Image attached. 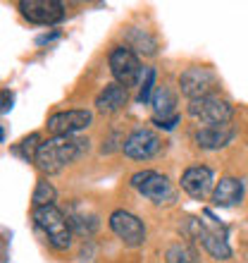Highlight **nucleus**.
<instances>
[{
  "instance_id": "1",
  "label": "nucleus",
  "mask_w": 248,
  "mask_h": 263,
  "mask_svg": "<svg viewBox=\"0 0 248 263\" xmlns=\"http://www.w3.org/2000/svg\"><path fill=\"white\" fill-rule=\"evenodd\" d=\"M89 151V139H79V137H53L48 141H43L36 156V167L41 173L55 175L60 170L74 163L79 156Z\"/></svg>"
},
{
  "instance_id": "2",
  "label": "nucleus",
  "mask_w": 248,
  "mask_h": 263,
  "mask_svg": "<svg viewBox=\"0 0 248 263\" xmlns=\"http://www.w3.org/2000/svg\"><path fill=\"white\" fill-rule=\"evenodd\" d=\"M34 222H36V228L46 235V239L50 242L53 249L67 251L72 247V225H69V218L62 213L55 203L53 206L34 208Z\"/></svg>"
},
{
  "instance_id": "3",
  "label": "nucleus",
  "mask_w": 248,
  "mask_h": 263,
  "mask_svg": "<svg viewBox=\"0 0 248 263\" xmlns=\"http://www.w3.org/2000/svg\"><path fill=\"white\" fill-rule=\"evenodd\" d=\"M189 118H193L196 122L205 127H215V125H229L234 118V108L229 101L220 96H205V98H196L189 101Z\"/></svg>"
},
{
  "instance_id": "4",
  "label": "nucleus",
  "mask_w": 248,
  "mask_h": 263,
  "mask_svg": "<svg viewBox=\"0 0 248 263\" xmlns=\"http://www.w3.org/2000/svg\"><path fill=\"white\" fill-rule=\"evenodd\" d=\"M129 184L134 189H136L138 194H143L146 199H151L153 203H158V206H162V203H172L174 201V187L172 182L167 180L165 175L160 173H153V170H141V173H134L131 175Z\"/></svg>"
},
{
  "instance_id": "5",
  "label": "nucleus",
  "mask_w": 248,
  "mask_h": 263,
  "mask_svg": "<svg viewBox=\"0 0 248 263\" xmlns=\"http://www.w3.org/2000/svg\"><path fill=\"white\" fill-rule=\"evenodd\" d=\"M110 72L117 79V84H122L124 89L136 86L141 79V63L138 55L129 46H115L110 53Z\"/></svg>"
},
{
  "instance_id": "6",
  "label": "nucleus",
  "mask_w": 248,
  "mask_h": 263,
  "mask_svg": "<svg viewBox=\"0 0 248 263\" xmlns=\"http://www.w3.org/2000/svg\"><path fill=\"white\" fill-rule=\"evenodd\" d=\"M217 86V77L210 67H189L181 72L179 77V89L189 101H196V98H205L213 96V89Z\"/></svg>"
},
{
  "instance_id": "7",
  "label": "nucleus",
  "mask_w": 248,
  "mask_h": 263,
  "mask_svg": "<svg viewBox=\"0 0 248 263\" xmlns=\"http://www.w3.org/2000/svg\"><path fill=\"white\" fill-rule=\"evenodd\" d=\"M162 148V141L153 129H146V127H138L124 139L122 151L127 158L131 160H148L153 158L155 153H160Z\"/></svg>"
},
{
  "instance_id": "8",
  "label": "nucleus",
  "mask_w": 248,
  "mask_h": 263,
  "mask_svg": "<svg viewBox=\"0 0 248 263\" xmlns=\"http://www.w3.org/2000/svg\"><path fill=\"white\" fill-rule=\"evenodd\" d=\"M110 230L122 239L127 247H141L146 242V225L129 211H112Z\"/></svg>"
},
{
  "instance_id": "9",
  "label": "nucleus",
  "mask_w": 248,
  "mask_h": 263,
  "mask_svg": "<svg viewBox=\"0 0 248 263\" xmlns=\"http://www.w3.org/2000/svg\"><path fill=\"white\" fill-rule=\"evenodd\" d=\"M19 12L24 20L34 22V24H57L65 20V7L57 0H22Z\"/></svg>"
},
{
  "instance_id": "10",
  "label": "nucleus",
  "mask_w": 248,
  "mask_h": 263,
  "mask_svg": "<svg viewBox=\"0 0 248 263\" xmlns=\"http://www.w3.org/2000/svg\"><path fill=\"white\" fill-rule=\"evenodd\" d=\"M91 115L89 110H60L55 115H50L46 127L48 132H53V137H74L76 132L86 129L91 125Z\"/></svg>"
},
{
  "instance_id": "11",
  "label": "nucleus",
  "mask_w": 248,
  "mask_h": 263,
  "mask_svg": "<svg viewBox=\"0 0 248 263\" xmlns=\"http://www.w3.org/2000/svg\"><path fill=\"white\" fill-rule=\"evenodd\" d=\"M181 189L196 201H203L205 196H213L215 192V175L205 165H193L181 175Z\"/></svg>"
},
{
  "instance_id": "12",
  "label": "nucleus",
  "mask_w": 248,
  "mask_h": 263,
  "mask_svg": "<svg viewBox=\"0 0 248 263\" xmlns=\"http://www.w3.org/2000/svg\"><path fill=\"white\" fill-rule=\"evenodd\" d=\"M234 127L232 125H215V127H200L196 132V144L205 151H220L224 146L232 144L234 139Z\"/></svg>"
},
{
  "instance_id": "13",
  "label": "nucleus",
  "mask_w": 248,
  "mask_h": 263,
  "mask_svg": "<svg viewBox=\"0 0 248 263\" xmlns=\"http://www.w3.org/2000/svg\"><path fill=\"white\" fill-rule=\"evenodd\" d=\"M129 89H124L122 84H108L100 93L96 96V110L103 112V115H112V112L122 110L124 105H127V101H129V93H127Z\"/></svg>"
},
{
  "instance_id": "14",
  "label": "nucleus",
  "mask_w": 248,
  "mask_h": 263,
  "mask_svg": "<svg viewBox=\"0 0 248 263\" xmlns=\"http://www.w3.org/2000/svg\"><path fill=\"white\" fill-rule=\"evenodd\" d=\"M243 199V184L241 180L236 177H222L217 184H215L213 192V203L220 208H232L236 203H241Z\"/></svg>"
},
{
  "instance_id": "15",
  "label": "nucleus",
  "mask_w": 248,
  "mask_h": 263,
  "mask_svg": "<svg viewBox=\"0 0 248 263\" xmlns=\"http://www.w3.org/2000/svg\"><path fill=\"white\" fill-rule=\"evenodd\" d=\"M153 112H155V120H167L172 118V115H177L174 112V105H177V98H174V93L170 89H158L155 91V96H153Z\"/></svg>"
},
{
  "instance_id": "16",
  "label": "nucleus",
  "mask_w": 248,
  "mask_h": 263,
  "mask_svg": "<svg viewBox=\"0 0 248 263\" xmlns=\"http://www.w3.org/2000/svg\"><path fill=\"white\" fill-rule=\"evenodd\" d=\"M127 39H129V48H136L141 55H155L158 46H155V39L148 31H143V29H129Z\"/></svg>"
},
{
  "instance_id": "17",
  "label": "nucleus",
  "mask_w": 248,
  "mask_h": 263,
  "mask_svg": "<svg viewBox=\"0 0 248 263\" xmlns=\"http://www.w3.org/2000/svg\"><path fill=\"white\" fill-rule=\"evenodd\" d=\"M38 148H41V134H29L19 141V146H14L12 153L14 156H19L24 158L27 163H36V156H38Z\"/></svg>"
},
{
  "instance_id": "18",
  "label": "nucleus",
  "mask_w": 248,
  "mask_h": 263,
  "mask_svg": "<svg viewBox=\"0 0 248 263\" xmlns=\"http://www.w3.org/2000/svg\"><path fill=\"white\" fill-rule=\"evenodd\" d=\"M167 263H198V251L189 244H172L165 254Z\"/></svg>"
},
{
  "instance_id": "19",
  "label": "nucleus",
  "mask_w": 248,
  "mask_h": 263,
  "mask_svg": "<svg viewBox=\"0 0 248 263\" xmlns=\"http://www.w3.org/2000/svg\"><path fill=\"white\" fill-rule=\"evenodd\" d=\"M53 201H55V187H53L48 180H38L36 182V189H34V196H31L34 208L53 206Z\"/></svg>"
},
{
  "instance_id": "20",
  "label": "nucleus",
  "mask_w": 248,
  "mask_h": 263,
  "mask_svg": "<svg viewBox=\"0 0 248 263\" xmlns=\"http://www.w3.org/2000/svg\"><path fill=\"white\" fill-rule=\"evenodd\" d=\"M69 225H72V230H76L79 235L84 237H89L93 235L98 230V218L96 215H91V218H86V215H69Z\"/></svg>"
},
{
  "instance_id": "21",
  "label": "nucleus",
  "mask_w": 248,
  "mask_h": 263,
  "mask_svg": "<svg viewBox=\"0 0 248 263\" xmlns=\"http://www.w3.org/2000/svg\"><path fill=\"white\" fill-rule=\"evenodd\" d=\"M153 86H155V67H146V79L138 91V103H151L153 101Z\"/></svg>"
},
{
  "instance_id": "22",
  "label": "nucleus",
  "mask_w": 248,
  "mask_h": 263,
  "mask_svg": "<svg viewBox=\"0 0 248 263\" xmlns=\"http://www.w3.org/2000/svg\"><path fill=\"white\" fill-rule=\"evenodd\" d=\"M177 122H179V115H172V118H167V120H155V118H153V125L160 127V129H165V132L174 129V127H177Z\"/></svg>"
},
{
  "instance_id": "23",
  "label": "nucleus",
  "mask_w": 248,
  "mask_h": 263,
  "mask_svg": "<svg viewBox=\"0 0 248 263\" xmlns=\"http://www.w3.org/2000/svg\"><path fill=\"white\" fill-rule=\"evenodd\" d=\"M12 103H14V96H12V91L3 89V115H7V112L12 110Z\"/></svg>"
},
{
  "instance_id": "24",
  "label": "nucleus",
  "mask_w": 248,
  "mask_h": 263,
  "mask_svg": "<svg viewBox=\"0 0 248 263\" xmlns=\"http://www.w3.org/2000/svg\"><path fill=\"white\" fill-rule=\"evenodd\" d=\"M53 39H57V31H53V34H46V36H38V39H36V43H38V46H43V43L53 41Z\"/></svg>"
}]
</instances>
